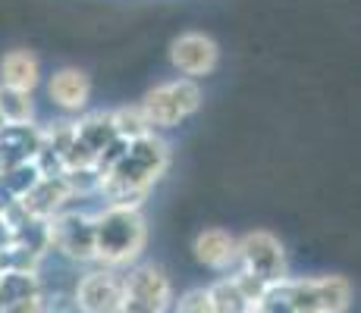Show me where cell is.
I'll return each instance as SVG.
<instances>
[{"instance_id": "cell-23", "label": "cell", "mask_w": 361, "mask_h": 313, "mask_svg": "<svg viewBox=\"0 0 361 313\" xmlns=\"http://www.w3.org/2000/svg\"><path fill=\"white\" fill-rule=\"evenodd\" d=\"M230 279L235 282V288L245 295V301H252V304H258L264 295H267V288H270V282H264L261 276H255V273H248V269H242L239 267V273L230 276Z\"/></svg>"}, {"instance_id": "cell-7", "label": "cell", "mask_w": 361, "mask_h": 313, "mask_svg": "<svg viewBox=\"0 0 361 313\" xmlns=\"http://www.w3.org/2000/svg\"><path fill=\"white\" fill-rule=\"evenodd\" d=\"M123 298H126L123 276L110 273V269L88 273L85 279L75 285V304H79L82 313H116Z\"/></svg>"}, {"instance_id": "cell-20", "label": "cell", "mask_w": 361, "mask_h": 313, "mask_svg": "<svg viewBox=\"0 0 361 313\" xmlns=\"http://www.w3.org/2000/svg\"><path fill=\"white\" fill-rule=\"evenodd\" d=\"M0 141L10 144V148L16 151L23 160H32L35 154H38V148H41V129H35L32 122L4 125V129H0Z\"/></svg>"}, {"instance_id": "cell-19", "label": "cell", "mask_w": 361, "mask_h": 313, "mask_svg": "<svg viewBox=\"0 0 361 313\" xmlns=\"http://www.w3.org/2000/svg\"><path fill=\"white\" fill-rule=\"evenodd\" d=\"M110 122H114V132L120 138H126V141H132V138H142L151 132V122L148 116H145L142 103H132V107H120L110 113Z\"/></svg>"}, {"instance_id": "cell-31", "label": "cell", "mask_w": 361, "mask_h": 313, "mask_svg": "<svg viewBox=\"0 0 361 313\" xmlns=\"http://www.w3.org/2000/svg\"><path fill=\"white\" fill-rule=\"evenodd\" d=\"M4 125H6V122H4V116H0V129H4Z\"/></svg>"}, {"instance_id": "cell-28", "label": "cell", "mask_w": 361, "mask_h": 313, "mask_svg": "<svg viewBox=\"0 0 361 313\" xmlns=\"http://www.w3.org/2000/svg\"><path fill=\"white\" fill-rule=\"evenodd\" d=\"M0 313H44V301H41V295H35V298H23V301L10 304V307H4Z\"/></svg>"}, {"instance_id": "cell-29", "label": "cell", "mask_w": 361, "mask_h": 313, "mask_svg": "<svg viewBox=\"0 0 361 313\" xmlns=\"http://www.w3.org/2000/svg\"><path fill=\"white\" fill-rule=\"evenodd\" d=\"M116 313H164V310L151 307V304H145V301H135V298H123V304Z\"/></svg>"}, {"instance_id": "cell-13", "label": "cell", "mask_w": 361, "mask_h": 313, "mask_svg": "<svg viewBox=\"0 0 361 313\" xmlns=\"http://www.w3.org/2000/svg\"><path fill=\"white\" fill-rule=\"evenodd\" d=\"M75 138H79L82 144H88V148L94 151V157H98V151L107 148L116 138L110 113H88V116H82V120H75Z\"/></svg>"}, {"instance_id": "cell-22", "label": "cell", "mask_w": 361, "mask_h": 313, "mask_svg": "<svg viewBox=\"0 0 361 313\" xmlns=\"http://www.w3.org/2000/svg\"><path fill=\"white\" fill-rule=\"evenodd\" d=\"M73 141H75V122H69V120L51 122L47 129H41V144H44V148H51L54 154H60V157L66 154V148Z\"/></svg>"}, {"instance_id": "cell-26", "label": "cell", "mask_w": 361, "mask_h": 313, "mask_svg": "<svg viewBox=\"0 0 361 313\" xmlns=\"http://www.w3.org/2000/svg\"><path fill=\"white\" fill-rule=\"evenodd\" d=\"M60 160H63V172H69V170H88V166H94V151L75 138Z\"/></svg>"}, {"instance_id": "cell-1", "label": "cell", "mask_w": 361, "mask_h": 313, "mask_svg": "<svg viewBox=\"0 0 361 313\" xmlns=\"http://www.w3.org/2000/svg\"><path fill=\"white\" fill-rule=\"evenodd\" d=\"M170 166V148L164 138H157L154 132L142 138H132L123 160L101 176L98 191L107 207H126V210H142L148 191L154 182L166 172Z\"/></svg>"}, {"instance_id": "cell-17", "label": "cell", "mask_w": 361, "mask_h": 313, "mask_svg": "<svg viewBox=\"0 0 361 313\" xmlns=\"http://www.w3.org/2000/svg\"><path fill=\"white\" fill-rule=\"evenodd\" d=\"M207 295H211L214 313H255V304L245 301V295L235 288L233 279H220L217 285L207 288Z\"/></svg>"}, {"instance_id": "cell-15", "label": "cell", "mask_w": 361, "mask_h": 313, "mask_svg": "<svg viewBox=\"0 0 361 313\" xmlns=\"http://www.w3.org/2000/svg\"><path fill=\"white\" fill-rule=\"evenodd\" d=\"M0 116L6 125H25L35 116L32 91H19V88L0 85Z\"/></svg>"}, {"instance_id": "cell-3", "label": "cell", "mask_w": 361, "mask_h": 313, "mask_svg": "<svg viewBox=\"0 0 361 313\" xmlns=\"http://www.w3.org/2000/svg\"><path fill=\"white\" fill-rule=\"evenodd\" d=\"M201 107V91L192 79H176L166 82V85L151 88L148 94L142 97V110L148 116L151 129H173L192 116Z\"/></svg>"}, {"instance_id": "cell-16", "label": "cell", "mask_w": 361, "mask_h": 313, "mask_svg": "<svg viewBox=\"0 0 361 313\" xmlns=\"http://www.w3.org/2000/svg\"><path fill=\"white\" fill-rule=\"evenodd\" d=\"M35 295H41L38 273H0V310Z\"/></svg>"}, {"instance_id": "cell-4", "label": "cell", "mask_w": 361, "mask_h": 313, "mask_svg": "<svg viewBox=\"0 0 361 313\" xmlns=\"http://www.w3.org/2000/svg\"><path fill=\"white\" fill-rule=\"evenodd\" d=\"M47 245L60 250L69 260H94V222L88 213L79 210H60L57 217L47 219Z\"/></svg>"}, {"instance_id": "cell-21", "label": "cell", "mask_w": 361, "mask_h": 313, "mask_svg": "<svg viewBox=\"0 0 361 313\" xmlns=\"http://www.w3.org/2000/svg\"><path fill=\"white\" fill-rule=\"evenodd\" d=\"M41 257L23 245H10L0 250V273H38Z\"/></svg>"}, {"instance_id": "cell-14", "label": "cell", "mask_w": 361, "mask_h": 313, "mask_svg": "<svg viewBox=\"0 0 361 313\" xmlns=\"http://www.w3.org/2000/svg\"><path fill=\"white\" fill-rule=\"evenodd\" d=\"M317 288V313H345L352 304V288L339 276H324L314 279Z\"/></svg>"}, {"instance_id": "cell-18", "label": "cell", "mask_w": 361, "mask_h": 313, "mask_svg": "<svg viewBox=\"0 0 361 313\" xmlns=\"http://www.w3.org/2000/svg\"><path fill=\"white\" fill-rule=\"evenodd\" d=\"M38 179H44V176H41V170L35 166V160H25V163H16L13 170H6L4 176H0V191L10 200H16V198H23L29 188H35Z\"/></svg>"}, {"instance_id": "cell-5", "label": "cell", "mask_w": 361, "mask_h": 313, "mask_svg": "<svg viewBox=\"0 0 361 313\" xmlns=\"http://www.w3.org/2000/svg\"><path fill=\"white\" fill-rule=\"evenodd\" d=\"M235 257H239L242 269L261 276L264 282L286 279V250H283L276 235L264 232V229L248 232L242 241H235Z\"/></svg>"}, {"instance_id": "cell-30", "label": "cell", "mask_w": 361, "mask_h": 313, "mask_svg": "<svg viewBox=\"0 0 361 313\" xmlns=\"http://www.w3.org/2000/svg\"><path fill=\"white\" fill-rule=\"evenodd\" d=\"M13 241H16V232H13V226H10V222H6L4 213H0V250H4V248H10Z\"/></svg>"}, {"instance_id": "cell-6", "label": "cell", "mask_w": 361, "mask_h": 313, "mask_svg": "<svg viewBox=\"0 0 361 313\" xmlns=\"http://www.w3.org/2000/svg\"><path fill=\"white\" fill-rule=\"evenodd\" d=\"M170 60L183 75L201 79V75H211L214 69H217L220 47H217V41L207 38V34L185 32L170 44Z\"/></svg>"}, {"instance_id": "cell-9", "label": "cell", "mask_w": 361, "mask_h": 313, "mask_svg": "<svg viewBox=\"0 0 361 313\" xmlns=\"http://www.w3.org/2000/svg\"><path fill=\"white\" fill-rule=\"evenodd\" d=\"M123 291H126V298L145 301V304H151V307H157L164 313H166V307H170V301H173V285L157 267L129 269V276H123Z\"/></svg>"}, {"instance_id": "cell-12", "label": "cell", "mask_w": 361, "mask_h": 313, "mask_svg": "<svg viewBox=\"0 0 361 313\" xmlns=\"http://www.w3.org/2000/svg\"><path fill=\"white\" fill-rule=\"evenodd\" d=\"M41 82V63L32 51H10L0 60V85L35 91Z\"/></svg>"}, {"instance_id": "cell-27", "label": "cell", "mask_w": 361, "mask_h": 313, "mask_svg": "<svg viewBox=\"0 0 361 313\" xmlns=\"http://www.w3.org/2000/svg\"><path fill=\"white\" fill-rule=\"evenodd\" d=\"M176 313H214L207 288H192V291H185V295L179 298Z\"/></svg>"}, {"instance_id": "cell-24", "label": "cell", "mask_w": 361, "mask_h": 313, "mask_svg": "<svg viewBox=\"0 0 361 313\" xmlns=\"http://www.w3.org/2000/svg\"><path fill=\"white\" fill-rule=\"evenodd\" d=\"M126 148H129V141H126V138L116 135L114 141L107 144V148H101V151H98V157H94V172H98V176H107V172L123 160Z\"/></svg>"}, {"instance_id": "cell-2", "label": "cell", "mask_w": 361, "mask_h": 313, "mask_svg": "<svg viewBox=\"0 0 361 313\" xmlns=\"http://www.w3.org/2000/svg\"><path fill=\"white\" fill-rule=\"evenodd\" d=\"M94 222V260L104 267H123L132 263L145 250L148 241V226L142 213L126 210V207H104L92 217Z\"/></svg>"}, {"instance_id": "cell-8", "label": "cell", "mask_w": 361, "mask_h": 313, "mask_svg": "<svg viewBox=\"0 0 361 313\" xmlns=\"http://www.w3.org/2000/svg\"><path fill=\"white\" fill-rule=\"evenodd\" d=\"M73 200V191L66 188L63 176H44L35 182V188L16 198V204L25 210V217L32 219H51L60 210H66V204Z\"/></svg>"}, {"instance_id": "cell-10", "label": "cell", "mask_w": 361, "mask_h": 313, "mask_svg": "<svg viewBox=\"0 0 361 313\" xmlns=\"http://www.w3.org/2000/svg\"><path fill=\"white\" fill-rule=\"evenodd\" d=\"M47 94H51V101L57 103L60 110H66V113H79V110H85L88 97H92V82H88V75L82 72V69L63 66L51 75V82H47Z\"/></svg>"}, {"instance_id": "cell-11", "label": "cell", "mask_w": 361, "mask_h": 313, "mask_svg": "<svg viewBox=\"0 0 361 313\" xmlns=\"http://www.w3.org/2000/svg\"><path fill=\"white\" fill-rule=\"evenodd\" d=\"M195 260L207 269H230V263H239L235 257V238L224 229H204L195 235Z\"/></svg>"}, {"instance_id": "cell-25", "label": "cell", "mask_w": 361, "mask_h": 313, "mask_svg": "<svg viewBox=\"0 0 361 313\" xmlns=\"http://www.w3.org/2000/svg\"><path fill=\"white\" fill-rule=\"evenodd\" d=\"M63 182H66V188L73 191V198H75V194L98 191L101 176L94 172V166H88V170H69V172H63Z\"/></svg>"}]
</instances>
